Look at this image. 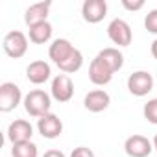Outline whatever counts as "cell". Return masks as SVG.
I'll return each instance as SVG.
<instances>
[{"mask_svg": "<svg viewBox=\"0 0 157 157\" xmlns=\"http://www.w3.org/2000/svg\"><path fill=\"white\" fill-rule=\"evenodd\" d=\"M22 104H24L26 113L30 117H33V118H41V117L48 115L50 109H52V98H50V94L44 93V91H41V89L30 91L24 96Z\"/></svg>", "mask_w": 157, "mask_h": 157, "instance_id": "1", "label": "cell"}, {"mask_svg": "<svg viewBox=\"0 0 157 157\" xmlns=\"http://www.w3.org/2000/svg\"><path fill=\"white\" fill-rule=\"evenodd\" d=\"M2 48H4V52H6L10 57L21 59V57L26 56V52H28V37H26L22 32L13 30V32L6 33V37H4V41H2Z\"/></svg>", "mask_w": 157, "mask_h": 157, "instance_id": "2", "label": "cell"}, {"mask_svg": "<svg viewBox=\"0 0 157 157\" xmlns=\"http://www.w3.org/2000/svg\"><path fill=\"white\" fill-rule=\"evenodd\" d=\"M128 91L133 96H146L153 91V76L148 70H137L128 78Z\"/></svg>", "mask_w": 157, "mask_h": 157, "instance_id": "3", "label": "cell"}, {"mask_svg": "<svg viewBox=\"0 0 157 157\" xmlns=\"http://www.w3.org/2000/svg\"><path fill=\"white\" fill-rule=\"evenodd\" d=\"M21 102H24V98H22V91L19 85L11 82H6L0 85V111L2 113H10L17 109Z\"/></svg>", "mask_w": 157, "mask_h": 157, "instance_id": "4", "label": "cell"}, {"mask_svg": "<svg viewBox=\"0 0 157 157\" xmlns=\"http://www.w3.org/2000/svg\"><path fill=\"white\" fill-rule=\"evenodd\" d=\"M50 96L56 102H59V104H67V102L72 100V96H74V83H72L68 74H57L52 80Z\"/></svg>", "mask_w": 157, "mask_h": 157, "instance_id": "5", "label": "cell"}, {"mask_svg": "<svg viewBox=\"0 0 157 157\" xmlns=\"http://www.w3.org/2000/svg\"><path fill=\"white\" fill-rule=\"evenodd\" d=\"M107 35H109L111 43L117 46H129L133 41L131 26L124 19H113L107 26Z\"/></svg>", "mask_w": 157, "mask_h": 157, "instance_id": "6", "label": "cell"}, {"mask_svg": "<svg viewBox=\"0 0 157 157\" xmlns=\"http://www.w3.org/2000/svg\"><path fill=\"white\" fill-rule=\"evenodd\" d=\"M124 151L129 157H148L153 151V142L144 135H131L124 142Z\"/></svg>", "mask_w": 157, "mask_h": 157, "instance_id": "7", "label": "cell"}, {"mask_svg": "<svg viewBox=\"0 0 157 157\" xmlns=\"http://www.w3.org/2000/svg\"><path fill=\"white\" fill-rule=\"evenodd\" d=\"M107 15V2L105 0H85L82 6V17L89 24H98Z\"/></svg>", "mask_w": 157, "mask_h": 157, "instance_id": "8", "label": "cell"}, {"mask_svg": "<svg viewBox=\"0 0 157 157\" xmlns=\"http://www.w3.org/2000/svg\"><path fill=\"white\" fill-rule=\"evenodd\" d=\"M37 131L44 139H57L63 133V122L57 115L48 113V115L37 118Z\"/></svg>", "mask_w": 157, "mask_h": 157, "instance_id": "9", "label": "cell"}, {"mask_svg": "<svg viewBox=\"0 0 157 157\" xmlns=\"http://www.w3.org/2000/svg\"><path fill=\"white\" fill-rule=\"evenodd\" d=\"M32 135H33V126L24 118H17L8 126V140L11 144L32 140Z\"/></svg>", "mask_w": 157, "mask_h": 157, "instance_id": "10", "label": "cell"}, {"mask_svg": "<svg viewBox=\"0 0 157 157\" xmlns=\"http://www.w3.org/2000/svg\"><path fill=\"white\" fill-rule=\"evenodd\" d=\"M113 70L100 59V57H94L93 61H91V65H89V80L94 83V85H98V87H104V85H107L111 80H113Z\"/></svg>", "mask_w": 157, "mask_h": 157, "instance_id": "11", "label": "cell"}, {"mask_svg": "<svg viewBox=\"0 0 157 157\" xmlns=\"http://www.w3.org/2000/svg\"><path fill=\"white\" fill-rule=\"evenodd\" d=\"M50 76H52V68L46 61H32L28 67H26V78H28V82L33 83V85H43L50 80Z\"/></svg>", "mask_w": 157, "mask_h": 157, "instance_id": "12", "label": "cell"}, {"mask_svg": "<svg viewBox=\"0 0 157 157\" xmlns=\"http://www.w3.org/2000/svg\"><path fill=\"white\" fill-rule=\"evenodd\" d=\"M76 46L68 41V39H56L52 41L50 48H48V57L54 61V65H61L63 61H67L72 54H74Z\"/></svg>", "mask_w": 157, "mask_h": 157, "instance_id": "13", "label": "cell"}, {"mask_svg": "<svg viewBox=\"0 0 157 157\" xmlns=\"http://www.w3.org/2000/svg\"><path fill=\"white\" fill-rule=\"evenodd\" d=\"M109 104H111V96L104 89H94V91L87 93L83 98V105L91 113H102L109 107Z\"/></svg>", "mask_w": 157, "mask_h": 157, "instance_id": "14", "label": "cell"}, {"mask_svg": "<svg viewBox=\"0 0 157 157\" xmlns=\"http://www.w3.org/2000/svg\"><path fill=\"white\" fill-rule=\"evenodd\" d=\"M50 8H52V2H37V4L30 6L24 11V22H26V26L32 28L35 24L46 22L48 13H50Z\"/></svg>", "mask_w": 157, "mask_h": 157, "instance_id": "15", "label": "cell"}, {"mask_svg": "<svg viewBox=\"0 0 157 157\" xmlns=\"http://www.w3.org/2000/svg\"><path fill=\"white\" fill-rule=\"evenodd\" d=\"M96 57H100L113 72H118V70L124 67V56H122V52H120L118 48H113V46L104 48V50L98 52Z\"/></svg>", "mask_w": 157, "mask_h": 157, "instance_id": "16", "label": "cell"}, {"mask_svg": "<svg viewBox=\"0 0 157 157\" xmlns=\"http://www.w3.org/2000/svg\"><path fill=\"white\" fill-rule=\"evenodd\" d=\"M52 24L46 21V22H41V24H35L28 30V39L33 43V44H44L52 39Z\"/></svg>", "mask_w": 157, "mask_h": 157, "instance_id": "17", "label": "cell"}, {"mask_svg": "<svg viewBox=\"0 0 157 157\" xmlns=\"http://www.w3.org/2000/svg\"><path fill=\"white\" fill-rule=\"evenodd\" d=\"M11 155L13 157H39V150L37 144L32 140L26 142H17L11 146Z\"/></svg>", "mask_w": 157, "mask_h": 157, "instance_id": "18", "label": "cell"}, {"mask_svg": "<svg viewBox=\"0 0 157 157\" xmlns=\"http://www.w3.org/2000/svg\"><path fill=\"white\" fill-rule=\"evenodd\" d=\"M142 115H144V118H146L150 124L157 126V98H151V100H148V102L144 104Z\"/></svg>", "mask_w": 157, "mask_h": 157, "instance_id": "19", "label": "cell"}, {"mask_svg": "<svg viewBox=\"0 0 157 157\" xmlns=\"http://www.w3.org/2000/svg\"><path fill=\"white\" fill-rule=\"evenodd\" d=\"M144 28H146L150 33L157 35V10L148 11V15L144 17Z\"/></svg>", "mask_w": 157, "mask_h": 157, "instance_id": "20", "label": "cell"}, {"mask_svg": "<svg viewBox=\"0 0 157 157\" xmlns=\"http://www.w3.org/2000/svg\"><path fill=\"white\" fill-rule=\"evenodd\" d=\"M70 157H94V151L87 146H78V148L72 150Z\"/></svg>", "mask_w": 157, "mask_h": 157, "instance_id": "21", "label": "cell"}, {"mask_svg": "<svg viewBox=\"0 0 157 157\" xmlns=\"http://www.w3.org/2000/svg\"><path fill=\"white\" fill-rule=\"evenodd\" d=\"M122 6L128 11H139L144 8V0H137V2H131V0H122Z\"/></svg>", "mask_w": 157, "mask_h": 157, "instance_id": "22", "label": "cell"}, {"mask_svg": "<svg viewBox=\"0 0 157 157\" xmlns=\"http://www.w3.org/2000/svg\"><path fill=\"white\" fill-rule=\"evenodd\" d=\"M43 157H67V155L63 151H59V150H48V151H44Z\"/></svg>", "mask_w": 157, "mask_h": 157, "instance_id": "23", "label": "cell"}, {"mask_svg": "<svg viewBox=\"0 0 157 157\" xmlns=\"http://www.w3.org/2000/svg\"><path fill=\"white\" fill-rule=\"evenodd\" d=\"M151 56H153V57L157 59V39H155V41L151 43Z\"/></svg>", "mask_w": 157, "mask_h": 157, "instance_id": "24", "label": "cell"}, {"mask_svg": "<svg viewBox=\"0 0 157 157\" xmlns=\"http://www.w3.org/2000/svg\"><path fill=\"white\" fill-rule=\"evenodd\" d=\"M151 142H153V150H157V133H155V137H153Z\"/></svg>", "mask_w": 157, "mask_h": 157, "instance_id": "25", "label": "cell"}]
</instances>
